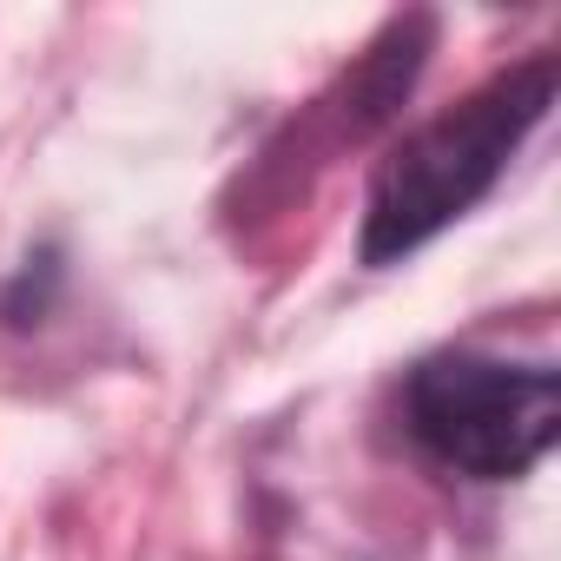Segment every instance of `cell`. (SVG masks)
I'll return each mask as SVG.
<instances>
[{
  "label": "cell",
  "instance_id": "7a4b0ae2",
  "mask_svg": "<svg viewBox=\"0 0 561 561\" xmlns=\"http://www.w3.org/2000/svg\"><path fill=\"white\" fill-rule=\"evenodd\" d=\"M410 436L476 476L508 482L528 476L561 436V383L541 364H495V357H430L410 377Z\"/></svg>",
  "mask_w": 561,
  "mask_h": 561
},
{
  "label": "cell",
  "instance_id": "6da1fadb",
  "mask_svg": "<svg viewBox=\"0 0 561 561\" xmlns=\"http://www.w3.org/2000/svg\"><path fill=\"white\" fill-rule=\"evenodd\" d=\"M548 106H554V54H535L476 87L462 106L423 119L377 165L364 211V264H397L443 225H456L469 205H482L489 185L508 172L515 146L548 119Z\"/></svg>",
  "mask_w": 561,
  "mask_h": 561
}]
</instances>
